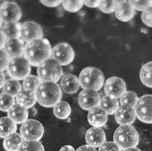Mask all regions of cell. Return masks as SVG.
I'll return each instance as SVG.
<instances>
[{
	"label": "cell",
	"mask_w": 152,
	"mask_h": 151,
	"mask_svg": "<svg viewBox=\"0 0 152 151\" xmlns=\"http://www.w3.org/2000/svg\"><path fill=\"white\" fill-rule=\"evenodd\" d=\"M98 151H121V149L114 142H105L99 147Z\"/></svg>",
	"instance_id": "obj_38"
},
{
	"label": "cell",
	"mask_w": 152,
	"mask_h": 151,
	"mask_svg": "<svg viewBox=\"0 0 152 151\" xmlns=\"http://www.w3.org/2000/svg\"><path fill=\"white\" fill-rule=\"evenodd\" d=\"M20 38L26 43L43 38V31L38 23L28 21L21 25Z\"/></svg>",
	"instance_id": "obj_12"
},
{
	"label": "cell",
	"mask_w": 152,
	"mask_h": 151,
	"mask_svg": "<svg viewBox=\"0 0 152 151\" xmlns=\"http://www.w3.org/2000/svg\"><path fill=\"white\" fill-rule=\"evenodd\" d=\"M35 95L37 101L41 105L52 108L60 101L62 90L56 83L42 81L35 90Z\"/></svg>",
	"instance_id": "obj_2"
},
{
	"label": "cell",
	"mask_w": 152,
	"mask_h": 151,
	"mask_svg": "<svg viewBox=\"0 0 152 151\" xmlns=\"http://www.w3.org/2000/svg\"><path fill=\"white\" fill-rule=\"evenodd\" d=\"M2 90H3V93L15 97L18 95V93L22 90V87L19 81L14 79H10L6 81Z\"/></svg>",
	"instance_id": "obj_28"
},
{
	"label": "cell",
	"mask_w": 152,
	"mask_h": 151,
	"mask_svg": "<svg viewBox=\"0 0 152 151\" xmlns=\"http://www.w3.org/2000/svg\"><path fill=\"white\" fill-rule=\"evenodd\" d=\"M2 27V21L1 20V19H0V28Z\"/></svg>",
	"instance_id": "obj_46"
},
{
	"label": "cell",
	"mask_w": 152,
	"mask_h": 151,
	"mask_svg": "<svg viewBox=\"0 0 152 151\" xmlns=\"http://www.w3.org/2000/svg\"><path fill=\"white\" fill-rule=\"evenodd\" d=\"M44 127L40 122L28 119L20 127V136L25 140L38 141L44 135Z\"/></svg>",
	"instance_id": "obj_7"
},
{
	"label": "cell",
	"mask_w": 152,
	"mask_h": 151,
	"mask_svg": "<svg viewBox=\"0 0 152 151\" xmlns=\"http://www.w3.org/2000/svg\"><path fill=\"white\" fill-rule=\"evenodd\" d=\"M88 120L93 127L101 128L104 126L108 121V115L99 106H98L91 108L88 112Z\"/></svg>",
	"instance_id": "obj_18"
},
{
	"label": "cell",
	"mask_w": 152,
	"mask_h": 151,
	"mask_svg": "<svg viewBox=\"0 0 152 151\" xmlns=\"http://www.w3.org/2000/svg\"><path fill=\"white\" fill-rule=\"evenodd\" d=\"M5 83H6V77L2 71H0V89L3 88Z\"/></svg>",
	"instance_id": "obj_43"
},
{
	"label": "cell",
	"mask_w": 152,
	"mask_h": 151,
	"mask_svg": "<svg viewBox=\"0 0 152 151\" xmlns=\"http://www.w3.org/2000/svg\"><path fill=\"white\" fill-rule=\"evenodd\" d=\"M99 107L106 112L107 115H113L119 108V103L118 100L114 97L105 95L100 100Z\"/></svg>",
	"instance_id": "obj_23"
},
{
	"label": "cell",
	"mask_w": 152,
	"mask_h": 151,
	"mask_svg": "<svg viewBox=\"0 0 152 151\" xmlns=\"http://www.w3.org/2000/svg\"><path fill=\"white\" fill-rule=\"evenodd\" d=\"M18 151H45V149L39 141L25 140L22 143Z\"/></svg>",
	"instance_id": "obj_30"
},
{
	"label": "cell",
	"mask_w": 152,
	"mask_h": 151,
	"mask_svg": "<svg viewBox=\"0 0 152 151\" xmlns=\"http://www.w3.org/2000/svg\"><path fill=\"white\" fill-rule=\"evenodd\" d=\"M21 17L22 12L16 2H5L0 6V19L4 23H17Z\"/></svg>",
	"instance_id": "obj_10"
},
{
	"label": "cell",
	"mask_w": 152,
	"mask_h": 151,
	"mask_svg": "<svg viewBox=\"0 0 152 151\" xmlns=\"http://www.w3.org/2000/svg\"><path fill=\"white\" fill-rule=\"evenodd\" d=\"M63 8L68 12H75L79 11L83 6V1L80 0H65L62 1Z\"/></svg>",
	"instance_id": "obj_33"
},
{
	"label": "cell",
	"mask_w": 152,
	"mask_h": 151,
	"mask_svg": "<svg viewBox=\"0 0 152 151\" xmlns=\"http://www.w3.org/2000/svg\"><path fill=\"white\" fill-rule=\"evenodd\" d=\"M52 58L61 66H67L73 61L75 53L69 44L59 43L52 48Z\"/></svg>",
	"instance_id": "obj_9"
},
{
	"label": "cell",
	"mask_w": 152,
	"mask_h": 151,
	"mask_svg": "<svg viewBox=\"0 0 152 151\" xmlns=\"http://www.w3.org/2000/svg\"><path fill=\"white\" fill-rule=\"evenodd\" d=\"M26 45H27L26 42L21 38L10 39L7 40L3 49L7 52L9 57L12 58L17 56H22L24 52Z\"/></svg>",
	"instance_id": "obj_17"
},
{
	"label": "cell",
	"mask_w": 152,
	"mask_h": 151,
	"mask_svg": "<svg viewBox=\"0 0 152 151\" xmlns=\"http://www.w3.org/2000/svg\"><path fill=\"white\" fill-rule=\"evenodd\" d=\"M79 81L83 90L98 92L104 84V77L102 71L95 67H87L80 74Z\"/></svg>",
	"instance_id": "obj_4"
},
{
	"label": "cell",
	"mask_w": 152,
	"mask_h": 151,
	"mask_svg": "<svg viewBox=\"0 0 152 151\" xmlns=\"http://www.w3.org/2000/svg\"><path fill=\"white\" fill-rule=\"evenodd\" d=\"M137 118L140 122L151 124L152 123V95L145 94L138 98L135 107Z\"/></svg>",
	"instance_id": "obj_8"
},
{
	"label": "cell",
	"mask_w": 152,
	"mask_h": 151,
	"mask_svg": "<svg viewBox=\"0 0 152 151\" xmlns=\"http://www.w3.org/2000/svg\"><path fill=\"white\" fill-rule=\"evenodd\" d=\"M7 69L11 78L21 80L30 76L31 64L24 56H17L10 58Z\"/></svg>",
	"instance_id": "obj_6"
},
{
	"label": "cell",
	"mask_w": 152,
	"mask_h": 151,
	"mask_svg": "<svg viewBox=\"0 0 152 151\" xmlns=\"http://www.w3.org/2000/svg\"><path fill=\"white\" fill-rule=\"evenodd\" d=\"M141 20L148 27H152V6L142 12Z\"/></svg>",
	"instance_id": "obj_36"
},
{
	"label": "cell",
	"mask_w": 152,
	"mask_h": 151,
	"mask_svg": "<svg viewBox=\"0 0 152 151\" xmlns=\"http://www.w3.org/2000/svg\"><path fill=\"white\" fill-rule=\"evenodd\" d=\"M17 124L9 117H2L0 118V137L6 138L9 135L16 133Z\"/></svg>",
	"instance_id": "obj_25"
},
{
	"label": "cell",
	"mask_w": 152,
	"mask_h": 151,
	"mask_svg": "<svg viewBox=\"0 0 152 151\" xmlns=\"http://www.w3.org/2000/svg\"><path fill=\"white\" fill-rule=\"evenodd\" d=\"M140 79L146 87L152 88V62H149L142 66L140 72Z\"/></svg>",
	"instance_id": "obj_27"
},
{
	"label": "cell",
	"mask_w": 152,
	"mask_h": 151,
	"mask_svg": "<svg viewBox=\"0 0 152 151\" xmlns=\"http://www.w3.org/2000/svg\"><path fill=\"white\" fill-rule=\"evenodd\" d=\"M41 83H42V81L38 78V77L30 75L27 78L23 80V87L25 90L35 92V90H37V88H38Z\"/></svg>",
	"instance_id": "obj_31"
},
{
	"label": "cell",
	"mask_w": 152,
	"mask_h": 151,
	"mask_svg": "<svg viewBox=\"0 0 152 151\" xmlns=\"http://www.w3.org/2000/svg\"><path fill=\"white\" fill-rule=\"evenodd\" d=\"M6 42H7V38L5 37L4 34L2 32V30L0 28V49H2V48L4 47Z\"/></svg>",
	"instance_id": "obj_42"
},
{
	"label": "cell",
	"mask_w": 152,
	"mask_h": 151,
	"mask_svg": "<svg viewBox=\"0 0 152 151\" xmlns=\"http://www.w3.org/2000/svg\"><path fill=\"white\" fill-rule=\"evenodd\" d=\"M63 74L62 66L53 58H48L38 66V76L42 82L56 83L62 78Z\"/></svg>",
	"instance_id": "obj_5"
},
{
	"label": "cell",
	"mask_w": 152,
	"mask_h": 151,
	"mask_svg": "<svg viewBox=\"0 0 152 151\" xmlns=\"http://www.w3.org/2000/svg\"><path fill=\"white\" fill-rule=\"evenodd\" d=\"M77 151H97L94 147H92L89 145H83L80 147Z\"/></svg>",
	"instance_id": "obj_41"
},
{
	"label": "cell",
	"mask_w": 152,
	"mask_h": 151,
	"mask_svg": "<svg viewBox=\"0 0 152 151\" xmlns=\"http://www.w3.org/2000/svg\"><path fill=\"white\" fill-rule=\"evenodd\" d=\"M100 100V95L97 91L90 90H83L78 96L80 107L87 111H90L91 108L99 106Z\"/></svg>",
	"instance_id": "obj_13"
},
{
	"label": "cell",
	"mask_w": 152,
	"mask_h": 151,
	"mask_svg": "<svg viewBox=\"0 0 152 151\" xmlns=\"http://www.w3.org/2000/svg\"><path fill=\"white\" fill-rule=\"evenodd\" d=\"M59 87L62 90L68 94L77 93L80 87L79 78L73 74L64 75L62 77Z\"/></svg>",
	"instance_id": "obj_19"
},
{
	"label": "cell",
	"mask_w": 152,
	"mask_h": 151,
	"mask_svg": "<svg viewBox=\"0 0 152 151\" xmlns=\"http://www.w3.org/2000/svg\"><path fill=\"white\" fill-rule=\"evenodd\" d=\"M123 151H141L140 149L137 148V147H134V148H129V149L124 150Z\"/></svg>",
	"instance_id": "obj_45"
},
{
	"label": "cell",
	"mask_w": 152,
	"mask_h": 151,
	"mask_svg": "<svg viewBox=\"0 0 152 151\" xmlns=\"http://www.w3.org/2000/svg\"><path fill=\"white\" fill-rule=\"evenodd\" d=\"M21 26L18 23H4L1 27L2 34L7 40L17 39L20 37Z\"/></svg>",
	"instance_id": "obj_24"
},
{
	"label": "cell",
	"mask_w": 152,
	"mask_h": 151,
	"mask_svg": "<svg viewBox=\"0 0 152 151\" xmlns=\"http://www.w3.org/2000/svg\"><path fill=\"white\" fill-rule=\"evenodd\" d=\"M138 101V97L137 93L132 91H126L120 97V104L123 106H128L135 108Z\"/></svg>",
	"instance_id": "obj_29"
},
{
	"label": "cell",
	"mask_w": 152,
	"mask_h": 151,
	"mask_svg": "<svg viewBox=\"0 0 152 151\" xmlns=\"http://www.w3.org/2000/svg\"><path fill=\"white\" fill-rule=\"evenodd\" d=\"M23 142V139L17 133L9 135L4 139L3 147L7 151H18L20 145Z\"/></svg>",
	"instance_id": "obj_22"
},
{
	"label": "cell",
	"mask_w": 152,
	"mask_h": 151,
	"mask_svg": "<svg viewBox=\"0 0 152 151\" xmlns=\"http://www.w3.org/2000/svg\"><path fill=\"white\" fill-rule=\"evenodd\" d=\"M137 118L135 108L128 106L121 105L115 113V119L120 125L133 124Z\"/></svg>",
	"instance_id": "obj_14"
},
{
	"label": "cell",
	"mask_w": 152,
	"mask_h": 151,
	"mask_svg": "<svg viewBox=\"0 0 152 151\" xmlns=\"http://www.w3.org/2000/svg\"><path fill=\"white\" fill-rule=\"evenodd\" d=\"M115 15L119 20L128 22L135 16V9L130 5L129 1H116Z\"/></svg>",
	"instance_id": "obj_15"
},
{
	"label": "cell",
	"mask_w": 152,
	"mask_h": 151,
	"mask_svg": "<svg viewBox=\"0 0 152 151\" xmlns=\"http://www.w3.org/2000/svg\"><path fill=\"white\" fill-rule=\"evenodd\" d=\"M41 2L48 7H56V6H58L60 3H62V1H60V0H52V1H51V0H42Z\"/></svg>",
	"instance_id": "obj_39"
},
{
	"label": "cell",
	"mask_w": 152,
	"mask_h": 151,
	"mask_svg": "<svg viewBox=\"0 0 152 151\" xmlns=\"http://www.w3.org/2000/svg\"><path fill=\"white\" fill-rule=\"evenodd\" d=\"M23 55L31 66H38L52 56L50 42L46 38L32 41L27 44Z\"/></svg>",
	"instance_id": "obj_1"
},
{
	"label": "cell",
	"mask_w": 152,
	"mask_h": 151,
	"mask_svg": "<svg viewBox=\"0 0 152 151\" xmlns=\"http://www.w3.org/2000/svg\"><path fill=\"white\" fill-rule=\"evenodd\" d=\"M8 117L11 118L16 124L23 123L28 118V110L20 104H14L8 111Z\"/></svg>",
	"instance_id": "obj_20"
},
{
	"label": "cell",
	"mask_w": 152,
	"mask_h": 151,
	"mask_svg": "<svg viewBox=\"0 0 152 151\" xmlns=\"http://www.w3.org/2000/svg\"><path fill=\"white\" fill-rule=\"evenodd\" d=\"M10 60V58L9 57L4 49H0V71H4L5 69H7Z\"/></svg>",
	"instance_id": "obj_37"
},
{
	"label": "cell",
	"mask_w": 152,
	"mask_h": 151,
	"mask_svg": "<svg viewBox=\"0 0 152 151\" xmlns=\"http://www.w3.org/2000/svg\"><path fill=\"white\" fill-rule=\"evenodd\" d=\"M115 6H116V1L104 0V1H101L98 8L104 13H111V12H114Z\"/></svg>",
	"instance_id": "obj_35"
},
{
	"label": "cell",
	"mask_w": 152,
	"mask_h": 151,
	"mask_svg": "<svg viewBox=\"0 0 152 151\" xmlns=\"http://www.w3.org/2000/svg\"><path fill=\"white\" fill-rule=\"evenodd\" d=\"M86 142L92 147H100L106 140V135L102 128H90L85 134Z\"/></svg>",
	"instance_id": "obj_16"
},
{
	"label": "cell",
	"mask_w": 152,
	"mask_h": 151,
	"mask_svg": "<svg viewBox=\"0 0 152 151\" xmlns=\"http://www.w3.org/2000/svg\"><path fill=\"white\" fill-rule=\"evenodd\" d=\"M17 103L25 108H32L37 101L35 92L25 89L22 90L17 96Z\"/></svg>",
	"instance_id": "obj_21"
},
{
	"label": "cell",
	"mask_w": 152,
	"mask_h": 151,
	"mask_svg": "<svg viewBox=\"0 0 152 151\" xmlns=\"http://www.w3.org/2000/svg\"><path fill=\"white\" fill-rule=\"evenodd\" d=\"M130 5L133 6V8L135 10L144 11L149 7L152 6L151 0H139V1H129Z\"/></svg>",
	"instance_id": "obj_34"
},
{
	"label": "cell",
	"mask_w": 152,
	"mask_h": 151,
	"mask_svg": "<svg viewBox=\"0 0 152 151\" xmlns=\"http://www.w3.org/2000/svg\"><path fill=\"white\" fill-rule=\"evenodd\" d=\"M15 104V99L13 96L2 93L0 94V110L2 112H8Z\"/></svg>",
	"instance_id": "obj_32"
},
{
	"label": "cell",
	"mask_w": 152,
	"mask_h": 151,
	"mask_svg": "<svg viewBox=\"0 0 152 151\" xmlns=\"http://www.w3.org/2000/svg\"><path fill=\"white\" fill-rule=\"evenodd\" d=\"M104 90L107 96L114 97L115 99L120 98L126 91V84L123 79L112 77L108 78L104 84Z\"/></svg>",
	"instance_id": "obj_11"
},
{
	"label": "cell",
	"mask_w": 152,
	"mask_h": 151,
	"mask_svg": "<svg viewBox=\"0 0 152 151\" xmlns=\"http://www.w3.org/2000/svg\"><path fill=\"white\" fill-rule=\"evenodd\" d=\"M59 151H76V150H75V149H74V148L72 147V146L66 145V146H64V147H62Z\"/></svg>",
	"instance_id": "obj_44"
},
{
	"label": "cell",
	"mask_w": 152,
	"mask_h": 151,
	"mask_svg": "<svg viewBox=\"0 0 152 151\" xmlns=\"http://www.w3.org/2000/svg\"><path fill=\"white\" fill-rule=\"evenodd\" d=\"M55 116L59 119H66L71 114V107L66 101H59L53 107Z\"/></svg>",
	"instance_id": "obj_26"
},
{
	"label": "cell",
	"mask_w": 152,
	"mask_h": 151,
	"mask_svg": "<svg viewBox=\"0 0 152 151\" xmlns=\"http://www.w3.org/2000/svg\"><path fill=\"white\" fill-rule=\"evenodd\" d=\"M113 139L114 143L124 150L137 147L139 143L140 136L137 129L131 125H120L115 131Z\"/></svg>",
	"instance_id": "obj_3"
},
{
	"label": "cell",
	"mask_w": 152,
	"mask_h": 151,
	"mask_svg": "<svg viewBox=\"0 0 152 151\" xmlns=\"http://www.w3.org/2000/svg\"><path fill=\"white\" fill-rule=\"evenodd\" d=\"M101 1H99V0H86V1H83V4L86 5L88 7H91V8L98 7Z\"/></svg>",
	"instance_id": "obj_40"
}]
</instances>
